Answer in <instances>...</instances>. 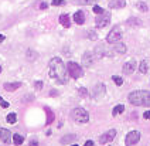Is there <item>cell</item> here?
<instances>
[{"instance_id": "10", "label": "cell", "mask_w": 150, "mask_h": 146, "mask_svg": "<svg viewBox=\"0 0 150 146\" xmlns=\"http://www.w3.org/2000/svg\"><path fill=\"white\" fill-rule=\"evenodd\" d=\"M0 139H1V142L6 143V145L11 143V140H13L11 132L7 130V129H4V128H0Z\"/></svg>"}, {"instance_id": "12", "label": "cell", "mask_w": 150, "mask_h": 146, "mask_svg": "<svg viewBox=\"0 0 150 146\" xmlns=\"http://www.w3.org/2000/svg\"><path fill=\"white\" fill-rule=\"evenodd\" d=\"M93 60H95V55L89 51H86L82 55V64L85 67H91L92 64H93Z\"/></svg>"}, {"instance_id": "43", "label": "cell", "mask_w": 150, "mask_h": 146, "mask_svg": "<svg viewBox=\"0 0 150 146\" xmlns=\"http://www.w3.org/2000/svg\"><path fill=\"white\" fill-rule=\"evenodd\" d=\"M0 72H1V65H0Z\"/></svg>"}, {"instance_id": "31", "label": "cell", "mask_w": 150, "mask_h": 146, "mask_svg": "<svg viewBox=\"0 0 150 146\" xmlns=\"http://www.w3.org/2000/svg\"><path fill=\"white\" fill-rule=\"evenodd\" d=\"M0 106H1V108H8V106H10V103H8L7 101H4V99L0 96Z\"/></svg>"}, {"instance_id": "41", "label": "cell", "mask_w": 150, "mask_h": 146, "mask_svg": "<svg viewBox=\"0 0 150 146\" xmlns=\"http://www.w3.org/2000/svg\"><path fill=\"white\" fill-rule=\"evenodd\" d=\"M4 40H6V37H4V35H3V34H0V44L3 43Z\"/></svg>"}, {"instance_id": "21", "label": "cell", "mask_w": 150, "mask_h": 146, "mask_svg": "<svg viewBox=\"0 0 150 146\" xmlns=\"http://www.w3.org/2000/svg\"><path fill=\"white\" fill-rule=\"evenodd\" d=\"M126 24H127V26H132V27H139V26H142V21L136 17H130L126 21Z\"/></svg>"}, {"instance_id": "42", "label": "cell", "mask_w": 150, "mask_h": 146, "mask_svg": "<svg viewBox=\"0 0 150 146\" xmlns=\"http://www.w3.org/2000/svg\"><path fill=\"white\" fill-rule=\"evenodd\" d=\"M71 146H78V145H76V143H74V145H71Z\"/></svg>"}, {"instance_id": "33", "label": "cell", "mask_w": 150, "mask_h": 146, "mask_svg": "<svg viewBox=\"0 0 150 146\" xmlns=\"http://www.w3.org/2000/svg\"><path fill=\"white\" fill-rule=\"evenodd\" d=\"M78 92H79L81 96H86V95H88V91H86L85 88H79V91H78Z\"/></svg>"}, {"instance_id": "37", "label": "cell", "mask_w": 150, "mask_h": 146, "mask_svg": "<svg viewBox=\"0 0 150 146\" xmlns=\"http://www.w3.org/2000/svg\"><path fill=\"white\" fill-rule=\"evenodd\" d=\"M50 95H51V96H57V95H58V91H55V89H51V91H50Z\"/></svg>"}, {"instance_id": "28", "label": "cell", "mask_w": 150, "mask_h": 146, "mask_svg": "<svg viewBox=\"0 0 150 146\" xmlns=\"http://www.w3.org/2000/svg\"><path fill=\"white\" fill-rule=\"evenodd\" d=\"M92 10H93V13H95V14H102V13H105V10L102 9L100 6H98V4H95V6L92 7Z\"/></svg>"}, {"instance_id": "19", "label": "cell", "mask_w": 150, "mask_h": 146, "mask_svg": "<svg viewBox=\"0 0 150 146\" xmlns=\"http://www.w3.org/2000/svg\"><path fill=\"white\" fill-rule=\"evenodd\" d=\"M59 23H61L62 27L68 28V27L71 26V18H69L68 14H61V16H59Z\"/></svg>"}, {"instance_id": "24", "label": "cell", "mask_w": 150, "mask_h": 146, "mask_svg": "<svg viewBox=\"0 0 150 146\" xmlns=\"http://www.w3.org/2000/svg\"><path fill=\"white\" fill-rule=\"evenodd\" d=\"M125 111V105H116L115 108H113V111H112V115L113 116H116V115H119V113H122V112Z\"/></svg>"}, {"instance_id": "5", "label": "cell", "mask_w": 150, "mask_h": 146, "mask_svg": "<svg viewBox=\"0 0 150 146\" xmlns=\"http://www.w3.org/2000/svg\"><path fill=\"white\" fill-rule=\"evenodd\" d=\"M120 38H122V30H120V27H113L110 31H109V34L106 35V41L109 44H115L117 41H120Z\"/></svg>"}, {"instance_id": "15", "label": "cell", "mask_w": 150, "mask_h": 146, "mask_svg": "<svg viewBox=\"0 0 150 146\" xmlns=\"http://www.w3.org/2000/svg\"><path fill=\"white\" fill-rule=\"evenodd\" d=\"M126 6V0H110L109 7L110 9H123Z\"/></svg>"}, {"instance_id": "13", "label": "cell", "mask_w": 150, "mask_h": 146, "mask_svg": "<svg viewBox=\"0 0 150 146\" xmlns=\"http://www.w3.org/2000/svg\"><path fill=\"white\" fill-rule=\"evenodd\" d=\"M72 18H74V21L76 24L82 26L83 23H85V13H83L82 10H78V11H75V14Z\"/></svg>"}, {"instance_id": "6", "label": "cell", "mask_w": 150, "mask_h": 146, "mask_svg": "<svg viewBox=\"0 0 150 146\" xmlns=\"http://www.w3.org/2000/svg\"><path fill=\"white\" fill-rule=\"evenodd\" d=\"M109 21H110V14L108 11H105L102 14H98V17L95 18V26L98 28H103L109 24Z\"/></svg>"}, {"instance_id": "35", "label": "cell", "mask_w": 150, "mask_h": 146, "mask_svg": "<svg viewBox=\"0 0 150 146\" xmlns=\"http://www.w3.org/2000/svg\"><path fill=\"white\" fill-rule=\"evenodd\" d=\"M30 146H38V140L37 139H31L30 140Z\"/></svg>"}, {"instance_id": "29", "label": "cell", "mask_w": 150, "mask_h": 146, "mask_svg": "<svg viewBox=\"0 0 150 146\" xmlns=\"http://www.w3.org/2000/svg\"><path fill=\"white\" fill-rule=\"evenodd\" d=\"M112 79H113V82H115L117 86H120L122 84H123V79H122L120 77H116V75H113V77H112Z\"/></svg>"}, {"instance_id": "20", "label": "cell", "mask_w": 150, "mask_h": 146, "mask_svg": "<svg viewBox=\"0 0 150 146\" xmlns=\"http://www.w3.org/2000/svg\"><path fill=\"white\" fill-rule=\"evenodd\" d=\"M44 109H45V113H47V122H45V123L50 125V123H52V120H54V118H55V115H54V112L51 111L48 106H45Z\"/></svg>"}, {"instance_id": "27", "label": "cell", "mask_w": 150, "mask_h": 146, "mask_svg": "<svg viewBox=\"0 0 150 146\" xmlns=\"http://www.w3.org/2000/svg\"><path fill=\"white\" fill-rule=\"evenodd\" d=\"M147 69H149L147 62H146V61H142V62L139 64V71H140L142 74H146V72H147Z\"/></svg>"}, {"instance_id": "14", "label": "cell", "mask_w": 150, "mask_h": 146, "mask_svg": "<svg viewBox=\"0 0 150 146\" xmlns=\"http://www.w3.org/2000/svg\"><path fill=\"white\" fill-rule=\"evenodd\" d=\"M75 140H76V135L69 133V135H65V136L61 137V139H59V143H61V145H68V143H74Z\"/></svg>"}, {"instance_id": "1", "label": "cell", "mask_w": 150, "mask_h": 146, "mask_svg": "<svg viewBox=\"0 0 150 146\" xmlns=\"http://www.w3.org/2000/svg\"><path fill=\"white\" fill-rule=\"evenodd\" d=\"M67 72V68L59 57H54L50 61V78L55 79L58 84H67L68 82Z\"/></svg>"}, {"instance_id": "17", "label": "cell", "mask_w": 150, "mask_h": 146, "mask_svg": "<svg viewBox=\"0 0 150 146\" xmlns=\"http://www.w3.org/2000/svg\"><path fill=\"white\" fill-rule=\"evenodd\" d=\"M126 50H127V48H126V45L123 43H120V41L115 43L113 48H112V51H113V52H117V54H125Z\"/></svg>"}, {"instance_id": "16", "label": "cell", "mask_w": 150, "mask_h": 146, "mask_svg": "<svg viewBox=\"0 0 150 146\" xmlns=\"http://www.w3.org/2000/svg\"><path fill=\"white\" fill-rule=\"evenodd\" d=\"M20 86H21L20 82H6V84L3 85V88H4V91H7V92H13V91L18 89Z\"/></svg>"}, {"instance_id": "11", "label": "cell", "mask_w": 150, "mask_h": 146, "mask_svg": "<svg viewBox=\"0 0 150 146\" xmlns=\"http://www.w3.org/2000/svg\"><path fill=\"white\" fill-rule=\"evenodd\" d=\"M105 91H106V88H105L103 84H96L92 89V96L93 98H100V96L105 95Z\"/></svg>"}, {"instance_id": "38", "label": "cell", "mask_w": 150, "mask_h": 146, "mask_svg": "<svg viewBox=\"0 0 150 146\" xmlns=\"http://www.w3.org/2000/svg\"><path fill=\"white\" fill-rule=\"evenodd\" d=\"M27 52H28V54H27V57H28V58H34V57H35L34 51H27Z\"/></svg>"}, {"instance_id": "7", "label": "cell", "mask_w": 150, "mask_h": 146, "mask_svg": "<svg viewBox=\"0 0 150 146\" xmlns=\"http://www.w3.org/2000/svg\"><path fill=\"white\" fill-rule=\"evenodd\" d=\"M140 140V132H137V130H132V132H129L125 137V142H126V146H133L136 145L137 142Z\"/></svg>"}, {"instance_id": "34", "label": "cell", "mask_w": 150, "mask_h": 146, "mask_svg": "<svg viewBox=\"0 0 150 146\" xmlns=\"http://www.w3.org/2000/svg\"><path fill=\"white\" fill-rule=\"evenodd\" d=\"M47 7H48V6H47V3H44V1H41V3H38V9L45 10Z\"/></svg>"}, {"instance_id": "39", "label": "cell", "mask_w": 150, "mask_h": 146, "mask_svg": "<svg viewBox=\"0 0 150 146\" xmlns=\"http://www.w3.org/2000/svg\"><path fill=\"white\" fill-rule=\"evenodd\" d=\"M83 145H85V146H93V140H86Z\"/></svg>"}, {"instance_id": "36", "label": "cell", "mask_w": 150, "mask_h": 146, "mask_svg": "<svg viewBox=\"0 0 150 146\" xmlns=\"http://www.w3.org/2000/svg\"><path fill=\"white\" fill-rule=\"evenodd\" d=\"M143 118H144V119H150V111L144 112V113H143Z\"/></svg>"}, {"instance_id": "22", "label": "cell", "mask_w": 150, "mask_h": 146, "mask_svg": "<svg viewBox=\"0 0 150 146\" xmlns=\"http://www.w3.org/2000/svg\"><path fill=\"white\" fill-rule=\"evenodd\" d=\"M23 142H24V136H21V135H18V133H14V135H13V143L16 146L23 145Z\"/></svg>"}, {"instance_id": "8", "label": "cell", "mask_w": 150, "mask_h": 146, "mask_svg": "<svg viewBox=\"0 0 150 146\" xmlns=\"http://www.w3.org/2000/svg\"><path fill=\"white\" fill-rule=\"evenodd\" d=\"M115 136H116V130L115 129H110V130H108V132H105L103 135H100L99 136V143H109V142H112L113 139H115Z\"/></svg>"}, {"instance_id": "25", "label": "cell", "mask_w": 150, "mask_h": 146, "mask_svg": "<svg viewBox=\"0 0 150 146\" xmlns=\"http://www.w3.org/2000/svg\"><path fill=\"white\" fill-rule=\"evenodd\" d=\"M6 120H7L8 123H11V125H14L17 122V115L14 112H11V113H8L7 116H6Z\"/></svg>"}, {"instance_id": "23", "label": "cell", "mask_w": 150, "mask_h": 146, "mask_svg": "<svg viewBox=\"0 0 150 146\" xmlns=\"http://www.w3.org/2000/svg\"><path fill=\"white\" fill-rule=\"evenodd\" d=\"M98 0H74L75 4H79V6H88V4H95Z\"/></svg>"}, {"instance_id": "32", "label": "cell", "mask_w": 150, "mask_h": 146, "mask_svg": "<svg viewBox=\"0 0 150 146\" xmlns=\"http://www.w3.org/2000/svg\"><path fill=\"white\" fill-rule=\"evenodd\" d=\"M34 86H35V89H41L42 88V81H35V82H34Z\"/></svg>"}, {"instance_id": "2", "label": "cell", "mask_w": 150, "mask_h": 146, "mask_svg": "<svg viewBox=\"0 0 150 146\" xmlns=\"http://www.w3.org/2000/svg\"><path fill=\"white\" fill-rule=\"evenodd\" d=\"M127 99L134 106H150V91H133Z\"/></svg>"}, {"instance_id": "4", "label": "cell", "mask_w": 150, "mask_h": 146, "mask_svg": "<svg viewBox=\"0 0 150 146\" xmlns=\"http://www.w3.org/2000/svg\"><path fill=\"white\" fill-rule=\"evenodd\" d=\"M71 116H72L76 122H79V123H86V122L89 120V113L85 111L83 108H75V109H72Z\"/></svg>"}, {"instance_id": "40", "label": "cell", "mask_w": 150, "mask_h": 146, "mask_svg": "<svg viewBox=\"0 0 150 146\" xmlns=\"http://www.w3.org/2000/svg\"><path fill=\"white\" fill-rule=\"evenodd\" d=\"M89 37H91L92 40H95V38H96V34H95V33H92V31H91V33H89Z\"/></svg>"}, {"instance_id": "9", "label": "cell", "mask_w": 150, "mask_h": 146, "mask_svg": "<svg viewBox=\"0 0 150 146\" xmlns=\"http://www.w3.org/2000/svg\"><path fill=\"white\" fill-rule=\"evenodd\" d=\"M136 67H137V64H136V61H134V60L126 61L125 64H123V68H122V71H123V74H125V75H130V74H133V72H134Z\"/></svg>"}, {"instance_id": "26", "label": "cell", "mask_w": 150, "mask_h": 146, "mask_svg": "<svg viewBox=\"0 0 150 146\" xmlns=\"http://www.w3.org/2000/svg\"><path fill=\"white\" fill-rule=\"evenodd\" d=\"M136 7L140 10V11H143V13H146L147 10H149V7H147V4L144 3V1H137L136 3Z\"/></svg>"}, {"instance_id": "30", "label": "cell", "mask_w": 150, "mask_h": 146, "mask_svg": "<svg viewBox=\"0 0 150 146\" xmlns=\"http://www.w3.org/2000/svg\"><path fill=\"white\" fill-rule=\"evenodd\" d=\"M65 0H52V6H64Z\"/></svg>"}, {"instance_id": "3", "label": "cell", "mask_w": 150, "mask_h": 146, "mask_svg": "<svg viewBox=\"0 0 150 146\" xmlns=\"http://www.w3.org/2000/svg\"><path fill=\"white\" fill-rule=\"evenodd\" d=\"M67 71H68V75L71 78H75V79H78V78H81L83 75L82 67L79 64L74 62V61H69L67 64Z\"/></svg>"}, {"instance_id": "18", "label": "cell", "mask_w": 150, "mask_h": 146, "mask_svg": "<svg viewBox=\"0 0 150 146\" xmlns=\"http://www.w3.org/2000/svg\"><path fill=\"white\" fill-rule=\"evenodd\" d=\"M95 51H96V57H105V55H110L109 50L105 47V45H98Z\"/></svg>"}]
</instances>
